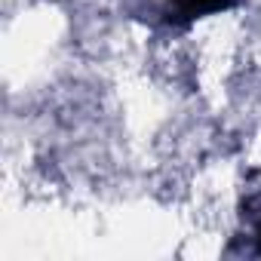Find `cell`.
<instances>
[{
    "label": "cell",
    "instance_id": "cell-2",
    "mask_svg": "<svg viewBox=\"0 0 261 261\" xmlns=\"http://www.w3.org/2000/svg\"><path fill=\"white\" fill-rule=\"evenodd\" d=\"M258 246H261V227H258Z\"/></svg>",
    "mask_w": 261,
    "mask_h": 261
},
{
    "label": "cell",
    "instance_id": "cell-1",
    "mask_svg": "<svg viewBox=\"0 0 261 261\" xmlns=\"http://www.w3.org/2000/svg\"><path fill=\"white\" fill-rule=\"evenodd\" d=\"M240 0H166L163 4V19L169 25H191L203 16L212 13H224L230 7H237Z\"/></svg>",
    "mask_w": 261,
    "mask_h": 261
}]
</instances>
